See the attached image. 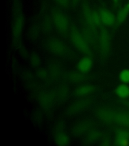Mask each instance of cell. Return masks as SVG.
Here are the masks:
<instances>
[{
	"label": "cell",
	"mask_w": 129,
	"mask_h": 146,
	"mask_svg": "<svg viewBox=\"0 0 129 146\" xmlns=\"http://www.w3.org/2000/svg\"><path fill=\"white\" fill-rule=\"evenodd\" d=\"M69 91L67 87L65 85L61 86L59 88L57 92V96L58 98L60 100H65L67 98L68 95Z\"/></svg>",
	"instance_id": "obj_22"
},
{
	"label": "cell",
	"mask_w": 129,
	"mask_h": 146,
	"mask_svg": "<svg viewBox=\"0 0 129 146\" xmlns=\"http://www.w3.org/2000/svg\"><path fill=\"white\" fill-rule=\"evenodd\" d=\"M37 75L39 76V77L41 78V79H45L48 77V72L45 70L41 69V70H40L38 71Z\"/></svg>",
	"instance_id": "obj_28"
},
{
	"label": "cell",
	"mask_w": 129,
	"mask_h": 146,
	"mask_svg": "<svg viewBox=\"0 0 129 146\" xmlns=\"http://www.w3.org/2000/svg\"><path fill=\"white\" fill-rule=\"evenodd\" d=\"M83 73L79 72H73L71 73L68 74V80L70 82L73 83H79L81 82L82 80H83L84 76H83Z\"/></svg>",
	"instance_id": "obj_18"
},
{
	"label": "cell",
	"mask_w": 129,
	"mask_h": 146,
	"mask_svg": "<svg viewBox=\"0 0 129 146\" xmlns=\"http://www.w3.org/2000/svg\"><path fill=\"white\" fill-rule=\"evenodd\" d=\"M60 6L67 8L69 6L70 0H55Z\"/></svg>",
	"instance_id": "obj_26"
},
{
	"label": "cell",
	"mask_w": 129,
	"mask_h": 146,
	"mask_svg": "<svg viewBox=\"0 0 129 146\" xmlns=\"http://www.w3.org/2000/svg\"><path fill=\"white\" fill-rule=\"evenodd\" d=\"M101 136V134L98 130H93L91 131L89 133L87 139H86V142L88 144H91L94 143L95 141H98V139H100V137Z\"/></svg>",
	"instance_id": "obj_19"
},
{
	"label": "cell",
	"mask_w": 129,
	"mask_h": 146,
	"mask_svg": "<svg viewBox=\"0 0 129 146\" xmlns=\"http://www.w3.org/2000/svg\"><path fill=\"white\" fill-rule=\"evenodd\" d=\"M72 1L74 5H77L80 1V0H72Z\"/></svg>",
	"instance_id": "obj_33"
},
{
	"label": "cell",
	"mask_w": 129,
	"mask_h": 146,
	"mask_svg": "<svg viewBox=\"0 0 129 146\" xmlns=\"http://www.w3.org/2000/svg\"><path fill=\"white\" fill-rule=\"evenodd\" d=\"M50 70H51L50 74L52 75V76H54V77H58V76L60 73V71L57 66H53L50 69Z\"/></svg>",
	"instance_id": "obj_27"
},
{
	"label": "cell",
	"mask_w": 129,
	"mask_h": 146,
	"mask_svg": "<svg viewBox=\"0 0 129 146\" xmlns=\"http://www.w3.org/2000/svg\"><path fill=\"white\" fill-rule=\"evenodd\" d=\"M39 102L44 109H48L52 105L53 96L50 94L45 93L39 96Z\"/></svg>",
	"instance_id": "obj_16"
},
{
	"label": "cell",
	"mask_w": 129,
	"mask_h": 146,
	"mask_svg": "<svg viewBox=\"0 0 129 146\" xmlns=\"http://www.w3.org/2000/svg\"><path fill=\"white\" fill-rule=\"evenodd\" d=\"M47 47L50 52L59 56H64L68 51L66 45L62 41L54 38L48 41Z\"/></svg>",
	"instance_id": "obj_5"
},
{
	"label": "cell",
	"mask_w": 129,
	"mask_h": 146,
	"mask_svg": "<svg viewBox=\"0 0 129 146\" xmlns=\"http://www.w3.org/2000/svg\"><path fill=\"white\" fill-rule=\"evenodd\" d=\"M52 23L58 31L62 34H66L69 27L67 16L60 11L56 10L52 13Z\"/></svg>",
	"instance_id": "obj_2"
},
{
	"label": "cell",
	"mask_w": 129,
	"mask_h": 146,
	"mask_svg": "<svg viewBox=\"0 0 129 146\" xmlns=\"http://www.w3.org/2000/svg\"><path fill=\"white\" fill-rule=\"evenodd\" d=\"M52 20H50L49 18H46V20L44 21L43 23V29L45 30V31L49 32L50 30H51L52 27Z\"/></svg>",
	"instance_id": "obj_25"
},
{
	"label": "cell",
	"mask_w": 129,
	"mask_h": 146,
	"mask_svg": "<svg viewBox=\"0 0 129 146\" xmlns=\"http://www.w3.org/2000/svg\"><path fill=\"white\" fill-rule=\"evenodd\" d=\"M126 5L127 6H128V7H129V0L128 1V2H127V3H126Z\"/></svg>",
	"instance_id": "obj_34"
},
{
	"label": "cell",
	"mask_w": 129,
	"mask_h": 146,
	"mask_svg": "<svg viewBox=\"0 0 129 146\" xmlns=\"http://www.w3.org/2000/svg\"><path fill=\"white\" fill-rule=\"evenodd\" d=\"M113 2L114 6L116 7L119 6V5L120 3V0H112Z\"/></svg>",
	"instance_id": "obj_31"
},
{
	"label": "cell",
	"mask_w": 129,
	"mask_h": 146,
	"mask_svg": "<svg viewBox=\"0 0 129 146\" xmlns=\"http://www.w3.org/2000/svg\"><path fill=\"white\" fill-rule=\"evenodd\" d=\"M93 66V61L90 56H86L82 58L78 63L77 68L81 73H86L90 71Z\"/></svg>",
	"instance_id": "obj_11"
},
{
	"label": "cell",
	"mask_w": 129,
	"mask_h": 146,
	"mask_svg": "<svg viewBox=\"0 0 129 146\" xmlns=\"http://www.w3.org/2000/svg\"><path fill=\"white\" fill-rule=\"evenodd\" d=\"M54 141L56 144L58 146H67L70 142V138L66 133L61 131L57 133Z\"/></svg>",
	"instance_id": "obj_17"
},
{
	"label": "cell",
	"mask_w": 129,
	"mask_h": 146,
	"mask_svg": "<svg viewBox=\"0 0 129 146\" xmlns=\"http://www.w3.org/2000/svg\"><path fill=\"white\" fill-rule=\"evenodd\" d=\"M95 90V87L92 85H82L77 87L74 90V93L75 96H77L83 97L92 94Z\"/></svg>",
	"instance_id": "obj_12"
},
{
	"label": "cell",
	"mask_w": 129,
	"mask_h": 146,
	"mask_svg": "<svg viewBox=\"0 0 129 146\" xmlns=\"http://www.w3.org/2000/svg\"><path fill=\"white\" fill-rule=\"evenodd\" d=\"M19 51H20V53L23 57H27L28 56V52L27 51V50L24 47L20 46L19 47Z\"/></svg>",
	"instance_id": "obj_29"
},
{
	"label": "cell",
	"mask_w": 129,
	"mask_h": 146,
	"mask_svg": "<svg viewBox=\"0 0 129 146\" xmlns=\"http://www.w3.org/2000/svg\"><path fill=\"white\" fill-rule=\"evenodd\" d=\"M124 105H125L126 107H127L129 108V101H125L124 102Z\"/></svg>",
	"instance_id": "obj_32"
},
{
	"label": "cell",
	"mask_w": 129,
	"mask_h": 146,
	"mask_svg": "<svg viewBox=\"0 0 129 146\" xmlns=\"http://www.w3.org/2000/svg\"><path fill=\"white\" fill-rule=\"evenodd\" d=\"M24 25V18L22 13L14 17L12 27L14 45L17 47L21 46V36Z\"/></svg>",
	"instance_id": "obj_3"
},
{
	"label": "cell",
	"mask_w": 129,
	"mask_h": 146,
	"mask_svg": "<svg viewBox=\"0 0 129 146\" xmlns=\"http://www.w3.org/2000/svg\"><path fill=\"white\" fill-rule=\"evenodd\" d=\"M129 15V8L125 4L119 9L116 15V26L119 27L125 23Z\"/></svg>",
	"instance_id": "obj_13"
},
{
	"label": "cell",
	"mask_w": 129,
	"mask_h": 146,
	"mask_svg": "<svg viewBox=\"0 0 129 146\" xmlns=\"http://www.w3.org/2000/svg\"><path fill=\"white\" fill-rule=\"evenodd\" d=\"M30 62L32 66L37 67L39 66L41 64V59L37 55L34 54L32 55L31 57H30Z\"/></svg>",
	"instance_id": "obj_24"
},
{
	"label": "cell",
	"mask_w": 129,
	"mask_h": 146,
	"mask_svg": "<svg viewBox=\"0 0 129 146\" xmlns=\"http://www.w3.org/2000/svg\"><path fill=\"white\" fill-rule=\"evenodd\" d=\"M71 41L78 50L86 56H92V51L84 36L75 27H72L70 34Z\"/></svg>",
	"instance_id": "obj_1"
},
{
	"label": "cell",
	"mask_w": 129,
	"mask_h": 146,
	"mask_svg": "<svg viewBox=\"0 0 129 146\" xmlns=\"http://www.w3.org/2000/svg\"><path fill=\"white\" fill-rule=\"evenodd\" d=\"M13 12L14 17L22 13L21 0H13Z\"/></svg>",
	"instance_id": "obj_20"
},
{
	"label": "cell",
	"mask_w": 129,
	"mask_h": 146,
	"mask_svg": "<svg viewBox=\"0 0 129 146\" xmlns=\"http://www.w3.org/2000/svg\"><path fill=\"white\" fill-rule=\"evenodd\" d=\"M31 33L32 36H33V37H35L37 35L38 31H37V30L36 29V28H33V29L31 31Z\"/></svg>",
	"instance_id": "obj_30"
},
{
	"label": "cell",
	"mask_w": 129,
	"mask_h": 146,
	"mask_svg": "<svg viewBox=\"0 0 129 146\" xmlns=\"http://www.w3.org/2000/svg\"><path fill=\"white\" fill-rule=\"evenodd\" d=\"M99 47L102 56H107L111 48V37L109 31L104 27L101 28L100 31Z\"/></svg>",
	"instance_id": "obj_4"
},
{
	"label": "cell",
	"mask_w": 129,
	"mask_h": 146,
	"mask_svg": "<svg viewBox=\"0 0 129 146\" xmlns=\"http://www.w3.org/2000/svg\"><path fill=\"white\" fill-rule=\"evenodd\" d=\"M112 122L117 124L122 127L129 128V112L113 111Z\"/></svg>",
	"instance_id": "obj_8"
},
{
	"label": "cell",
	"mask_w": 129,
	"mask_h": 146,
	"mask_svg": "<svg viewBox=\"0 0 129 146\" xmlns=\"http://www.w3.org/2000/svg\"><path fill=\"white\" fill-rule=\"evenodd\" d=\"M92 21L93 24L95 25V27H98L100 25L101 23H102L100 13H98L96 11H92Z\"/></svg>",
	"instance_id": "obj_23"
},
{
	"label": "cell",
	"mask_w": 129,
	"mask_h": 146,
	"mask_svg": "<svg viewBox=\"0 0 129 146\" xmlns=\"http://www.w3.org/2000/svg\"><path fill=\"white\" fill-rule=\"evenodd\" d=\"M82 10L84 19L86 21L87 25L88 26L89 28L91 31L95 33V26L93 24L92 21V11L91 10L90 7L88 3L86 2L83 3L82 5Z\"/></svg>",
	"instance_id": "obj_10"
},
{
	"label": "cell",
	"mask_w": 129,
	"mask_h": 146,
	"mask_svg": "<svg viewBox=\"0 0 129 146\" xmlns=\"http://www.w3.org/2000/svg\"><path fill=\"white\" fill-rule=\"evenodd\" d=\"M115 144L117 146H129V129L128 128H120L116 130Z\"/></svg>",
	"instance_id": "obj_6"
},
{
	"label": "cell",
	"mask_w": 129,
	"mask_h": 146,
	"mask_svg": "<svg viewBox=\"0 0 129 146\" xmlns=\"http://www.w3.org/2000/svg\"><path fill=\"white\" fill-rule=\"evenodd\" d=\"M91 101L88 98H84L76 101L69 107L68 113L69 115H75L84 111L90 105Z\"/></svg>",
	"instance_id": "obj_7"
},
{
	"label": "cell",
	"mask_w": 129,
	"mask_h": 146,
	"mask_svg": "<svg viewBox=\"0 0 129 146\" xmlns=\"http://www.w3.org/2000/svg\"><path fill=\"white\" fill-rule=\"evenodd\" d=\"M91 127V123L90 121H81L78 123L73 129L74 135L78 136L83 135L84 133L90 129Z\"/></svg>",
	"instance_id": "obj_14"
},
{
	"label": "cell",
	"mask_w": 129,
	"mask_h": 146,
	"mask_svg": "<svg viewBox=\"0 0 129 146\" xmlns=\"http://www.w3.org/2000/svg\"><path fill=\"white\" fill-rule=\"evenodd\" d=\"M100 16L102 24L107 27H113L116 25V16L114 14L105 8L100 10Z\"/></svg>",
	"instance_id": "obj_9"
},
{
	"label": "cell",
	"mask_w": 129,
	"mask_h": 146,
	"mask_svg": "<svg viewBox=\"0 0 129 146\" xmlns=\"http://www.w3.org/2000/svg\"><path fill=\"white\" fill-rule=\"evenodd\" d=\"M119 79L120 82L124 84H129V68H124L119 74Z\"/></svg>",
	"instance_id": "obj_21"
},
{
	"label": "cell",
	"mask_w": 129,
	"mask_h": 146,
	"mask_svg": "<svg viewBox=\"0 0 129 146\" xmlns=\"http://www.w3.org/2000/svg\"><path fill=\"white\" fill-rule=\"evenodd\" d=\"M115 93L118 98L126 100L129 98V85L122 83L119 85L115 89Z\"/></svg>",
	"instance_id": "obj_15"
}]
</instances>
